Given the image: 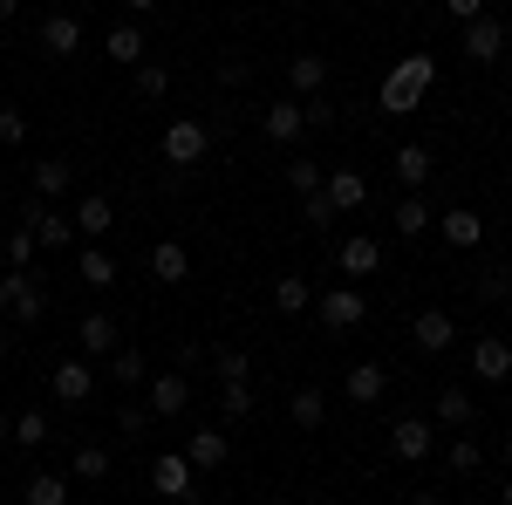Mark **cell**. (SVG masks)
Segmentation results:
<instances>
[{
  "instance_id": "f6af8a7d",
  "label": "cell",
  "mask_w": 512,
  "mask_h": 505,
  "mask_svg": "<svg viewBox=\"0 0 512 505\" xmlns=\"http://www.w3.org/2000/svg\"><path fill=\"white\" fill-rule=\"evenodd\" d=\"M301 212H308V226H328V219H335V205H328V192H308V205H301Z\"/></svg>"
},
{
  "instance_id": "836d02e7",
  "label": "cell",
  "mask_w": 512,
  "mask_h": 505,
  "mask_svg": "<svg viewBox=\"0 0 512 505\" xmlns=\"http://www.w3.org/2000/svg\"><path fill=\"white\" fill-rule=\"evenodd\" d=\"M130 89H137V96H144V103H158L164 89H171V76H164L158 62H137V69H130Z\"/></svg>"
},
{
  "instance_id": "83f0119b",
  "label": "cell",
  "mask_w": 512,
  "mask_h": 505,
  "mask_svg": "<svg viewBox=\"0 0 512 505\" xmlns=\"http://www.w3.org/2000/svg\"><path fill=\"white\" fill-rule=\"evenodd\" d=\"M28 505H69V478L62 471H35L28 478Z\"/></svg>"
},
{
  "instance_id": "e575fe53",
  "label": "cell",
  "mask_w": 512,
  "mask_h": 505,
  "mask_svg": "<svg viewBox=\"0 0 512 505\" xmlns=\"http://www.w3.org/2000/svg\"><path fill=\"white\" fill-rule=\"evenodd\" d=\"M69 471L96 485V478H110V451H103V444H82V451H76V465H69Z\"/></svg>"
},
{
  "instance_id": "6da1fadb",
  "label": "cell",
  "mask_w": 512,
  "mask_h": 505,
  "mask_svg": "<svg viewBox=\"0 0 512 505\" xmlns=\"http://www.w3.org/2000/svg\"><path fill=\"white\" fill-rule=\"evenodd\" d=\"M431 82H437L431 55H403V62H396V76L383 82V110H390V117H410V110L424 103V89H431Z\"/></svg>"
},
{
  "instance_id": "30bf717a",
  "label": "cell",
  "mask_w": 512,
  "mask_h": 505,
  "mask_svg": "<svg viewBox=\"0 0 512 505\" xmlns=\"http://www.w3.org/2000/svg\"><path fill=\"white\" fill-rule=\"evenodd\" d=\"M465 55H472V62H499V55H506V28H499L492 14L465 21Z\"/></svg>"
},
{
  "instance_id": "bcb514c9",
  "label": "cell",
  "mask_w": 512,
  "mask_h": 505,
  "mask_svg": "<svg viewBox=\"0 0 512 505\" xmlns=\"http://www.w3.org/2000/svg\"><path fill=\"white\" fill-rule=\"evenodd\" d=\"M123 417V437H144V424H151V410H117Z\"/></svg>"
},
{
  "instance_id": "ba28073f",
  "label": "cell",
  "mask_w": 512,
  "mask_h": 505,
  "mask_svg": "<svg viewBox=\"0 0 512 505\" xmlns=\"http://www.w3.org/2000/svg\"><path fill=\"white\" fill-rule=\"evenodd\" d=\"M76 48H82V21H76V14H48V21H41V55L69 62Z\"/></svg>"
},
{
  "instance_id": "7bdbcfd3",
  "label": "cell",
  "mask_w": 512,
  "mask_h": 505,
  "mask_svg": "<svg viewBox=\"0 0 512 505\" xmlns=\"http://www.w3.org/2000/svg\"><path fill=\"white\" fill-rule=\"evenodd\" d=\"M506 294H512V273L506 267H492L485 280H478V301H506Z\"/></svg>"
},
{
  "instance_id": "5bb4252c",
  "label": "cell",
  "mask_w": 512,
  "mask_h": 505,
  "mask_svg": "<svg viewBox=\"0 0 512 505\" xmlns=\"http://www.w3.org/2000/svg\"><path fill=\"white\" fill-rule=\"evenodd\" d=\"M321 192H328V205H335V212H362V205H369L362 171H328V178H321Z\"/></svg>"
},
{
  "instance_id": "d4e9b609",
  "label": "cell",
  "mask_w": 512,
  "mask_h": 505,
  "mask_svg": "<svg viewBox=\"0 0 512 505\" xmlns=\"http://www.w3.org/2000/svg\"><path fill=\"white\" fill-rule=\"evenodd\" d=\"M301 130H308V123H301V103H287V96H280L274 110H267V137H274V144H294Z\"/></svg>"
},
{
  "instance_id": "8992f818",
  "label": "cell",
  "mask_w": 512,
  "mask_h": 505,
  "mask_svg": "<svg viewBox=\"0 0 512 505\" xmlns=\"http://www.w3.org/2000/svg\"><path fill=\"white\" fill-rule=\"evenodd\" d=\"M431 444H437L431 417H396V430H390V451L403 458V465H424V458H431Z\"/></svg>"
},
{
  "instance_id": "9c48e42d",
  "label": "cell",
  "mask_w": 512,
  "mask_h": 505,
  "mask_svg": "<svg viewBox=\"0 0 512 505\" xmlns=\"http://www.w3.org/2000/svg\"><path fill=\"white\" fill-rule=\"evenodd\" d=\"M76 342H82V355H117V314L89 308L76 321Z\"/></svg>"
},
{
  "instance_id": "c3c4849f",
  "label": "cell",
  "mask_w": 512,
  "mask_h": 505,
  "mask_svg": "<svg viewBox=\"0 0 512 505\" xmlns=\"http://www.w3.org/2000/svg\"><path fill=\"white\" fill-rule=\"evenodd\" d=\"M14 14H21V0H0V21H14Z\"/></svg>"
},
{
  "instance_id": "8fae6325",
  "label": "cell",
  "mask_w": 512,
  "mask_h": 505,
  "mask_svg": "<svg viewBox=\"0 0 512 505\" xmlns=\"http://www.w3.org/2000/svg\"><path fill=\"white\" fill-rule=\"evenodd\" d=\"M362 314H369V301H362L355 287H328V294H321V321H328V328H362Z\"/></svg>"
},
{
  "instance_id": "2e32d148",
  "label": "cell",
  "mask_w": 512,
  "mask_h": 505,
  "mask_svg": "<svg viewBox=\"0 0 512 505\" xmlns=\"http://www.w3.org/2000/svg\"><path fill=\"white\" fill-rule=\"evenodd\" d=\"M342 389H349V403H362V410H369V403H383V389H390V369H383V362H355Z\"/></svg>"
},
{
  "instance_id": "52a82bcc",
  "label": "cell",
  "mask_w": 512,
  "mask_h": 505,
  "mask_svg": "<svg viewBox=\"0 0 512 505\" xmlns=\"http://www.w3.org/2000/svg\"><path fill=\"white\" fill-rule=\"evenodd\" d=\"M89 396H96V369H89V362H55V403L82 410Z\"/></svg>"
},
{
  "instance_id": "d6a6232c",
  "label": "cell",
  "mask_w": 512,
  "mask_h": 505,
  "mask_svg": "<svg viewBox=\"0 0 512 505\" xmlns=\"http://www.w3.org/2000/svg\"><path fill=\"white\" fill-rule=\"evenodd\" d=\"M437 424H472V396H465V389H437Z\"/></svg>"
},
{
  "instance_id": "f35d334b",
  "label": "cell",
  "mask_w": 512,
  "mask_h": 505,
  "mask_svg": "<svg viewBox=\"0 0 512 505\" xmlns=\"http://www.w3.org/2000/svg\"><path fill=\"white\" fill-rule=\"evenodd\" d=\"M253 410V383H226L219 389V417H246Z\"/></svg>"
},
{
  "instance_id": "7a4b0ae2",
  "label": "cell",
  "mask_w": 512,
  "mask_h": 505,
  "mask_svg": "<svg viewBox=\"0 0 512 505\" xmlns=\"http://www.w3.org/2000/svg\"><path fill=\"white\" fill-rule=\"evenodd\" d=\"M21 226H28V233H35V246L41 253H69V246H76V219H62V212H48V205H41V198H28V205H21Z\"/></svg>"
},
{
  "instance_id": "1f68e13d",
  "label": "cell",
  "mask_w": 512,
  "mask_h": 505,
  "mask_svg": "<svg viewBox=\"0 0 512 505\" xmlns=\"http://www.w3.org/2000/svg\"><path fill=\"white\" fill-rule=\"evenodd\" d=\"M35 192L41 198H62V192H69V164H62V157H41V164H35Z\"/></svg>"
},
{
  "instance_id": "ac0fdd59",
  "label": "cell",
  "mask_w": 512,
  "mask_h": 505,
  "mask_svg": "<svg viewBox=\"0 0 512 505\" xmlns=\"http://www.w3.org/2000/svg\"><path fill=\"white\" fill-rule=\"evenodd\" d=\"M287 89L321 96V89H328V55H315V48H308V55H294V62H287Z\"/></svg>"
},
{
  "instance_id": "b9f144b4",
  "label": "cell",
  "mask_w": 512,
  "mask_h": 505,
  "mask_svg": "<svg viewBox=\"0 0 512 505\" xmlns=\"http://www.w3.org/2000/svg\"><path fill=\"white\" fill-rule=\"evenodd\" d=\"M301 123H308V130H328V123H335V103H328V96H308V103H301Z\"/></svg>"
},
{
  "instance_id": "d590c367",
  "label": "cell",
  "mask_w": 512,
  "mask_h": 505,
  "mask_svg": "<svg viewBox=\"0 0 512 505\" xmlns=\"http://www.w3.org/2000/svg\"><path fill=\"white\" fill-rule=\"evenodd\" d=\"M14 444H28V451L48 444V417H41V410H21V417H14Z\"/></svg>"
},
{
  "instance_id": "cb8c5ba5",
  "label": "cell",
  "mask_w": 512,
  "mask_h": 505,
  "mask_svg": "<svg viewBox=\"0 0 512 505\" xmlns=\"http://www.w3.org/2000/svg\"><path fill=\"white\" fill-rule=\"evenodd\" d=\"M110 62H123V69H137V62H144V28H137V21L110 28Z\"/></svg>"
},
{
  "instance_id": "7dc6e473",
  "label": "cell",
  "mask_w": 512,
  "mask_h": 505,
  "mask_svg": "<svg viewBox=\"0 0 512 505\" xmlns=\"http://www.w3.org/2000/svg\"><path fill=\"white\" fill-rule=\"evenodd\" d=\"M444 7H451L458 21H478V14H485V0H444Z\"/></svg>"
},
{
  "instance_id": "603a6c76",
  "label": "cell",
  "mask_w": 512,
  "mask_h": 505,
  "mask_svg": "<svg viewBox=\"0 0 512 505\" xmlns=\"http://www.w3.org/2000/svg\"><path fill=\"white\" fill-rule=\"evenodd\" d=\"M431 144H403V151H396V178H403V185H410V192H417V185H424V178H431Z\"/></svg>"
},
{
  "instance_id": "ee69618b",
  "label": "cell",
  "mask_w": 512,
  "mask_h": 505,
  "mask_svg": "<svg viewBox=\"0 0 512 505\" xmlns=\"http://www.w3.org/2000/svg\"><path fill=\"white\" fill-rule=\"evenodd\" d=\"M0 144H28V117L21 110H0Z\"/></svg>"
},
{
  "instance_id": "74e56055",
  "label": "cell",
  "mask_w": 512,
  "mask_h": 505,
  "mask_svg": "<svg viewBox=\"0 0 512 505\" xmlns=\"http://www.w3.org/2000/svg\"><path fill=\"white\" fill-rule=\"evenodd\" d=\"M0 253H7V267H28V260H35L41 246H35V233H28V226H14V233H7V246H0Z\"/></svg>"
},
{
  "instance_id": "f5cc1de1",
  "label": "cell",
  "mask_w": 512,
  "mask_h": 505,
  "mask_svg": "<svg viewBox=\"0 0 512 505\" xmlns=\"http://www.w3.org/2000/svg\"><path fill=\"white\" fill-rule=\"evenodd\" d=\"M499 505H512V485H506V492H499Z\"/></svg>"
},
{
  "instance_id": "44dd1931",
  "label": "cell",
  "mask_w": 512,
  "mask_h": 505,
  "mask_svg": "<svg viewBox=\"0 0 512 505\" xmlns=\"http://www.w3.org/2000/svg\"><path fill=\"white\" fill-rule=\"evenodd\" d=\"M335 260H342V273H355V280H362V273L383 267V246H376L369 233H355V239H342V253H335Z\"/></svg>"
},
{
  "instance_id": "ffe728a7",
  "label": "cell",
  "mask_w": 512,
  "mask_h": 505,
  "mask_svg": "<svg viewBox=\"0 0 512 505\" xmlns=\"http://www.w3.org/2000/svg\"><path fill=\"white\" fill-rule=\"evenodd\" d=\"M185 458H192V471H219L226 465V430H192V444H185Z\"/></svg>"
},
{
  "instance_id": "7402d4cb",
  "label": "cell",
  "mask_w": 512,
  "mask_h": 505,
  "mask_svg": "<svg viewBox=\"0 0 512 505\" xmlns=\"http://www.w3.org/2000/svg\"><path fill=\"white\" fill-rule=\"evenodd\" d=\"M287 417H294V430H321V424H328V396H321L315 383H308V389H294Z\"/></svg>"
},
{
  "instance_id": "f1b7e54d",
  "label": "cell",
  "mask_w": 512,
  "mask_h": 505,
  "mask_svg": "<svg viewBox=\"0 0 512 505\" xmlns=\"http://www.w3.org/2000/svg\"><path fill=\"white\" fill-rule=\"evenodd\" d=\"M110 219H117V212H110V198H82V205H76V233L82 239L110 233Z\"/></svg>"
},
{
  "instance_id": "60d3db41",
  "label": "cell",
  "mask_w": 512,
  "mask_h": 505,
  "mask_svg": "<svg viewBox=\"0 0 512 505\" xmlns=\"http://www.w3.org/2000/svg\"><path fill=\"white\" fill-rule=\"evenodd\" d=\"M246 376H253V355L219 349V383H246Z\"/></svg>"
},
{
  "instance_id": "f546056e",
  "label": "cell",
  "mask_w": 512,
  "mask_h": 505,
  "mask_svg": "<svg viewBox=\"0 0 512 505\" xmlns=\"http://www.w3.org/2000/svg\"><path fill=\"white\" fill-rule=\"evenodd\" d=\"M82 280H89V287H110V280H117V253H103V246H82Z\"/></svg>"
},
{
  "instance_id": "7c38bea8",
  "label": "cell",
  "mask_w": 512,
  "mask_h": 505,
  "mask_svg": "<svg viewBox=\"0 0 512 505\" xmlns=\"http://www.w3.org/2000/svg\"><path fill=\"white\" fill-rule=\"evenodd\" d=\"M472 376H478V383H506V376H512V349L499 342V335L472 342Z\"/></svg>"
},
{
  "instance_id": "e0dca14e",
  "label": "cell",
  "mask_w": 512,
  "mask_h": 505,
  "mask_svg": "<svg viewBox=\"0 0 512 505\" xmlns=\"http://www.w3.org/2000/svg\"><path fill=\"white\" fill-rule=\"evenodd\" d=\"M192 403V383L178 376V369H164V376H151V417H178Z\"/></svg>"
},
{
  "instance_id": "f907efd6",
  "label": "cell",
  "mask_w": 512,
  "mask_h": 505,
  "mask_svg": "<svg viewBox=\"0 0 512 505\" xmlns=\"http://www.w3.org/2000/svg\"><path fill=\"white\" fill-rule=\"evenodd\" d=\"M123 7H137V14H144V7H158V0H123Z\"/></svg>"
},
{
  "instance_id": "9f6ffc18",
  "label": "cell",
  "mask_w": 512,
  "mask_h": 505,
  "mask_svg": "<svg viewBox=\"0 0 512 505\" xmlns=\"http://www.w3.org/2000/svg\"><path fill=\"white\" fill-rule=\"evenodd\" d=\"M76 7H89V0H76Z\"/></svg>"
},
{
  "instance_id": "11a10c76",
  "label": "cell",
  "mask_w": 512,
  "mask_h": 505,
  "mask_svg": "<svg viewBox=\"0 0 512 505\" xmlns=\"http://www.w3.org/2000/svg\"><path fill=\"white\" fill-rule=\"evenodd\" d=\"M506 458H512V430H506Z\"/></svg>"
},
{
  "instance_id": "681fc988",
  "label": "cell",
  "mask_w": 512,
  "mask_h": 505,
  "mask_svg": "<svg viewBox=\"0 0 512 505\" xmlns=\"http://www.w3.org/2000/svg\"><path fill=\"white\" fill-rule=\"evenodd\" d=\"M410 505H437V492H417V499H410Z\"/></svg>"
},
{
  "instance_id": "5b68a950",
  "label": "cell",
  "mask_w": 512,
  "mask_h": 505,
  "mask_svg": "<svg viewBox=\"0 0 512 505\" xmlns=\"http://www.w3.org/2000/svg\"><path fill=\"white\" fill-rule=\"evenodd\" d=\"M0 308L14 314V321H41V280L28 267H14L0 280Z\"/></svg>"
},
{
  "instance_id": "8d00e7d4",
  "label": "cell",
  "mask_w": 512,
  "mask_h": 505,
  "mask_svg": "<svg viewBox=\"0 0 512 505\" xmlns=\"http://www.w3.org/2000/svg\"><path fill=\"white\" fill-rule=\"evenodd\" d=\"M287 192H321V164L315 157H294V164H287Z\"/></svg>"
},
{
  "instance_id": "816d5d0a",
  "label": "cell",
  "mask_w": 512,
  "mask_h": 505,
  "mask_svg": "<svg viewBox=\"0 0 512 505\" xmlns=\"http://www.w3.org/2000/svg\"><path fill=\"white\" fill-rule=\"evenodd\" d=\"M0 437H14V417H0Z\"/></svg>"
},
{
  "instance_id": "ab89813d",
  "label": "cell",
  "mask_w": 512,
  "mask_h": 505,
  "mask_svg": "<svg viewBox=\"0 0 512 505\" xmlns=\"http://www.w3.org/2000/svg\"><path fill=\"white\" fill-rule=\"evenodd\" d=\"M478 465H485V451H478L472 437H458V444H451V458H444V471H465V478H472Z\"/></svg>"
},
{
  "instance_id": "277c9868",
  "label": "cell",
  "mask_w": 512,
  "mask_h": 505,
  "mask_svg": "<svg viewBox=\"0 0 512 505\" xmlns=\"http://www.w3.org/2000/svg\"><path fill=\"white\" fill-rule=\"evenodd\" d=\"M151 492H158V499H192L198 492L192 458H185V451H164L158 465H151Z\"/></svg>"
},
{
  "instance_id": "484cf974",
  "label": "cell",
  "mask_w": 512,
  "mask_h": 505,
  "mask_svg": "<svg viewBox=\"0 0 512 505\" xmlns=\"http://www.w3.org/2000/svg\"><path fill=\"white\" fill-rule=\"evenodd\" d=\"M110 376H117L123 389L151 383V355H137V349H117V355H110Z\"/></svg>"
},
{
  "instance_id": "4dcf8cb0",
  "label": "cell",
  "mask_w": 512,
  "mask_h": 505,
  "mask_svg": "<svg viewBox=\"0 0 512 505\" xmlns=\"http://www.w3.org/2000/svg\"><path fill=\"white\" fill-rule=\"evenodd\" d=\"M308 308V280L301 273H280L274 280V314H301Z\"/></svg>"
},
{
  "instance_id": "9a60e30c",
  "label": "cell",
  "mask_w": 512,
  "mask_h": 505,
  "mask_svg": "<svg viewBox=\"0 0 512 505\" xmlns=\"http://www.w3.org/2000/svg\"><path fill=\"white\" fill-rule=\"evenodd\" d=\"M151 280H164V287L192 280V253H185L178 239H158V246H151Z\"/></svg>"
},
{
  "instance_id": "db71d44e",
  "label": "cell",
  "mask_w": 512,
  "mask_h": 505,
  "mask_svg": "<svg viewBox=\"0 0 512 505\" xmlns=\"http://www.w3.org/2000/svg\"><path fill=\"white\" fill-rule=\"evenodd\" d=\"M0 362H7V335H0Z\"/></svg>"
},
{
  "instance_id": "4316f807",
  "label": "cell",
  "mask_w": 512,
  "mask_h": 505,
  "mask_svg": "<svg viewBox=\"0 0 512 505\" xmlns=\"http://www.w3.org/2000/svg\"><path fill=\"white\" fill-rule=\"evenodd\" d=\"M424 226H431V198H417V192H410V198H396V233H403V239H417Z\"/></svg>"
},
{
  "instance_id": "3957f363",
  "label": "cell",
  "mask_w": 512,
  "mask_h": 505,
  "mask_svg": "<svg viewBox=\"0 0 512 505\" xmlns=\"http://www.w3.org/2000/svg\"><path fill=\"white\" fill-rule=\"evenodd\" d=\"M205 151H212V137H205L198 117H178L171 130H164V164H171V171H192Z\"/></svg>"
},
{
  "instance_id": "d6986e66",
  "label": "cell",
  "mask_w": 512,
  "mask_h": 505,
  "mask_svg": "<svg viewBox=\"0 0 512 505\" xmlns=\"http://www.w3.org/2000/svg\"><path fill=\"white\" fill-rule=\"evenodd\" d=\"M437 233H444V246H458V253H465V246H478V233H485V226H478L472 205H451V212L437 219Z\"/></svg>"
},
{
  "instance_id": "4fadbf2b",
  "label": "cell",
  "mask_w": 512,
  "mask_h": 505,
  "mask_svg": "<svg viewBox=\"0 0 512 505\" xmlns=\"http://www.w3.org/2000/svg\"><path fill=\"white\" fill-rule=\"evenodd\" d=\"M410 335H417V349L444 355V349H451V342H458V321H451V314H444V308H424V314H417V328H410Z\"/></svg>"
}]
</instances>
